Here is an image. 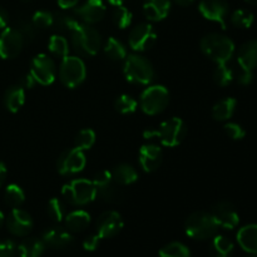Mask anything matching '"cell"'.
<instances>
[{
  "instance_id": "15",
  "label": "cell",
  "mask_w": 257,
  "mask_h": 257,
  "mask_svg": "<svg viewBox=\"0 0 257 257\" xmlns=\"http://www.w3.org/2000/svg\"><path fill=\"white\" fill-rule=\"evenodd\" d=\"M198 10L205 19L218 23L225 29L226 19L230 10L226 0H201Z\"/></svg>"
},
{
  "instance_id": "38",
  "label": "cell",
  "mask_w": 257,
  "mask_h": 257,
  "mask_svg": "<svg viewBox=\"0 0 257 257\" xmlns=\"http://www.w3.org/2000/svg\"><path fill=\"white\" fill-rule=\"evenodd\" d=\"M48 216L52 218L54 222H62L65 217V206L59 198H50L47 205Z\"/></svg>"
},
{
  "instance_id": "19",
  "label": "cell",
  "mask_w": 257,
  "mask_h": 257,
  "mask_svg": "<svg viewBox=\"0 0 257 257\" xmlns=\"http://www.w3.org/2000/svg\"><path fill=\"white\" fill-rule=\"evenodd\" d=\"M105 10L107 9L102 0H87L84 4L78 7L74 13L75 15H78L80 22L92 25L104 18Z\"/></svg>"
},
{
  "instance_id": "7",
  "label": "cell",
  "mask_w": 257,
  "mask_h": 257,
  "mask_svg": "<svg viewBox=\"0 0 257 257\" xmlns=\"http://www.w3.org/2000/svg\"><path fill=\"white\" fill-rule=\"evenodd\" d=\"M87 77V68L83 59L77 55L62 58L59 65V79L67 88H77Z\"/></svg>"
},
{
  "instance_id": "30",
  "label": "cell",
  "mask_w": 257,
  "mask_h": 257,
  "mask_svg": "<svg viewBox=\"0 0 257 257\" xmlns=\"http://www.w3.org/2000/svg\"><path fill=\"white\" fill-rule=\"evenodd\" d=\"M103 49H104V53L108 55V58L115 60V62L124 60L127 58V48L120 40H118L114 37H109L105 40Z\"/></svg>"
},
{
  "instance_id": "41",
  "label": "cell",
  "mask_w": 257,
  "mask_h": 257,
  "mask_svg": "<svg viewBox=\"0 0 257 257\" xmlns=\"http://www.w3.org/2000/svg\"><path fill=\"white\" fill-rule=\"evenodd\" d=\"M15 29L23 35L24 40H34L38 32H39V30L35 28V25L33 24L32 19H27V18L24 17L17 19V27H15Z\"/></svg>"
},
{
  "instance_id": "3",
  "label": "cell",
  "mask_w": 257,
  "mask_h": 257,
  "mask_svg": "<svg viewBox=\"0 0 257 257\" xmlns=\"http://www.w3.org/2000/svg\"><path fill=\"white\" fill-rule=\"evenodd\" d=\"M123 73L128 82L147 85L155 79V69L147 58L140 54H130L124 59Z\"/></svg>"
},
{
  "instance_id": "18",
  "label": "cell",
  "mask_w": 257,
  "mask_h": 257,
  "mask_svg": "<svg viewBox=\"0 0 257 257\" xmlns=\"http://www.w3.org/2000/svg\"><path fill=\"white\" fill-rule=\"evenodd\" d=\"M42 240L45 246L54 248V250H67V248L72 247L74 243V237H73L72 232L63 227H52L44 231L42 235Z\"/></svg>"
},
{
  "instance_id": "40",
  "label": "cell",
  "mask_w": 257,
  "mask_h": 257,
  "mask_svg": "<svg viewBox=\"0 0 257 257\" xmlns=\"http://www.w3.org/2000/svg\"><path fill=\"white\" fill-rule=\"evenodd\" d=\"M95 133L90 128H84L75 137V147L82 151H88L94 146Z\"/></svg>"
},
{
  "instance_id": "48",
  "label": "cell",
  "mask_w": 257,
  "mask_h": 257,
  "mask_svg": "<svg viewBox=\"0 0 257 257\" xmlns=\"http://www.w3.org/2000/svg\"><path fill=\"white\" fill-rule=\"evenodd\" d=\"M8 24H9V13L4 8L0 7V29H5Z\"/></svg>"
},
{
  "instance_id": "25",
  "label": "cell",
  "mask_w": 257,
  "mask_h": 257,
  "mask_svg": "<svg viewBox=\"0 0 257 257\" xmlns=\"http://www.w3.org/2000/svg\"><path fill=\"white\" fill-rule=\"evenodd\" d=\"M25 103V89L20 84L8 88L4 94V105L9 112L17 113Z\"/></svg>"
},
{
  "instance_id": "34",
  "label": "cell",
  "mask_w": 257,
  "mask_h": 257,
  "mask_svg": "<svg viewBox=\"0 0 257 257\" xmlns=\"http://www.w3.org/2000/svg\"><path fill=\"white\" fill-rule=\"evenodd\" d=\"M53 27L58 30V32H67L70 33L74 29L75 25L78 24L79 20L74 18L73 15L65 14V13H57L53 14Z\"/></svg>"
},
{
  "instance_id": "9",
  "label": "cell",
  "mask_w": 257,
  "mask_h": 257,
  "mask_svg": "<svg viewBox=\"0 0 257 257\" xmlns=\"http://www.w3.org/2000/svg\"><path fill=\"white\" fill-rule=\"evenodd\" d=\"M93 183L99 196L104 202L119 203L123 200V192L120 186L113 180L112 173L108 171H99L93 178Z\"/></svg>"
},
{
  "instance_id": "21",
  "label": "cell",
  "mask_w": 257,
  "mask_h": 257,
  "mask_svg": "<svg viewBox=\"0 0 257 257\" xmlns=\"http://www.w3.org/2000/svg\"><path fill=\"white\" fill-rule=\"evenodd\" d=\"M237 63L240 69L253 72L257 68V40H248L242 44L237 53Z\"/></svg>"
},
{
  "instance_id": "37",
  "label": "cell",
  "mask_w": 257,
  "mask_h": 257,
  "mask_svg": "<svg viewBox=\"0 0 257 257\" xmlns=\"http://www.w3.org/2000/svg\"><path fill=\"white\" fill-rule=\"evenodd\" d=\"M160 257H191V253L182 242H171L161 248Z\"/></svg>"
},
{
  "instance_id": "45",
  "label": "cell",
  "mask_w": 257,
  "mask_h": 257,
  "mask_svg": "<svg viewBox=\"0 0 257 257\" xmlns=\"http://www.w3.org/2000/svg\"><path fill=\"white\" fill-rule=\"evenodd\" d=\"M102 238L98 235H90L88 237L84 238L83 241V248L85 251H95L98 247H99V243Z\"/></svg>"
},
{
  "instance_id": "6",
  "label": "cell",
  "mask_w": 257,
  "mask_h": 257,
  "mask_svg": "<svg viewBox=\"0 0 257 257\" xmlns=\"http://www.w3.org/2000/svg\"><path fill=\"white\" fill-rule=\"evenodd\" d=\"M186 124L181 118L172 117L158 125L155 131H146L145 137H157L166 147H176L183 141L186 136Z\"/></svg>"
},
{
  "instance_id": "16",
  "label": "cell",
  "mask_w": 257,
  "mask_h": 257,
  "mask_svg": "<svg viewBox=\"0 0 257 257\" xmlns=\"http://www.w3.org/2000/svg\"><path fill=\"white\" fill-rule=\"evenodd\" d=\"M210 213L215 218L218 227L226 228V230H233L237 227L238 222H240V216H238L235 206L227 201H221V202L216 203Z\"/></svg>"
},
{
  "instance_id": "2",
  "label": "cell",
  "mask_w": 257,
  "mask_h": 257,
  "mask_svg": "<svg viewBox=\"0 0 257 257\" xmlns=\"http://www.w3.org/2000/svg\"><path fill=\"white\" fill-rule=\"evenodd\" d=\"M201 50L216 64L228 63L235 54V43L220 33H210L201 40Z\"/></svg>"
},
{
  "instance_id": "12",
  "label": "cell",
  "mask_w": 257,
  "mask_h": 257,
  "mask_svg": "<svg viewBox=\"0 0 257 257\" xmlns=\"http://www.w3.org/2000/svg\"><path fill=\"white\" fill-rule=\"evenodd\" d=\"M87 158H85L84 151L74 147L70 150L64 151L58 158L57 167L60 175L63 176H72L77 175L83 168L85 167Z\"/></svg>"
},
{
  "instance_id": "26",
  "label": "cell",
  "mask_w": 257,
  "mask_h": 257,
  "mask_svg": "<svg viewBox=\"0 0 257 257\" xmlns=\"http://www.w3.org/2000/svg\"><path fill=\"white\" fill-rule=\"evenodd\" d=\"M45 243L42 238L28 237L20 242L17 250L20 257H40L45 251Z\"/></svg>"
},
{
  "instance_id": "46",
  "label": "cell",
  "mask_w": 257,
  "mask_h": 257,
  "mask_svg": "<svg viewBox=\"0 0 257 257\" xmlns=\"http://www.w3.org/2000/svg\"><path fill=\"white\" fill-rule=\"evenodd\" d=\"M253 79V72H248V70L240 69V73L237 75V82L242 85H248Z\"/></svg>"
},
{
  "instance_id": "22",
  "label": "cell",
  "mask_w": 257,
  "mask_h": 257,
  "mask_svg": "<svg viewBox=\"0 0 257 257\" xmlns=\"http://www.w3.org/2000/svg\"><path fill=\"white\" fill-rule=\"evenodd\" d=\"M171 10L170 0H146L143 13L150 22H161Z\"/></svg>"
},
{
  "instance_id": "4",
  "label": "cell",
  "mask_w": 257,
  "mask_h": 257,
  "mask_svg": "<svg viewBox=\"0 0 257 257\" xmlns=\"http://www.w3.org/2000/svg\"><path fill=\"white\" fill-rule=\"evenodd\" d=\"M185 230L187 236L193 240L205 241L216 236L218 225L210 212L198 211L188 216L185 223Z\"/></svg>"
},
{
  "instance_id": "5",
  "label": "cell",
  "mask_w": 257,
  "mask_h": 257,
  "mask_svg": "<svg viewBox=\"0 0 257 257\" xmlns=\"http://www.w3.org/2000/svg\"><path fill=\"white\" fill-rule=\"evenodd\" d=\"M62 196L72 206H85L97 198V190L93 181L77 178L63 186Z\"/></svg>"
},
{
  "instance_id": "27",
  "label": "cell",
  "mask_w": 257,
  "mask_h": 257,
  "mask_svg": "<svg viewBox=\"0 0 257 257\" xmlns=\"http://www.w3.org/2000/svg\"><path fill=\"white\" fill-rule=\"evenodd\" d=\"M112 177L119 186H128L135 183L138 180V172L133 166L128 163H120L115 166L112 171Z\"/></svg>"
},
{
  "instance_id": "31",
  "label": "cell",
  "mask_w": 257,
  "mask_h": 257,
  "mask_svg": "<svg viewBox=\"0 0 257 257\" xmlns=\"http://www.w3.org/2000/svg\"><path fill=\"white\" fill-rule=\"evenodd\" d=\"M48 48H49V52L53 55H55V57L64 58L67 55H69L70 44L67 38L63 37V35H52L49 39V43H48Z\"/></svg>"
},
{
  "instance_id": "54",
  "label": "cell",
  "mask_w": 257,
  "mask_h": 257,
  "mask_svg": "<svg viewBox=\"0 0 257 257\" xmlns=\"http://www.w3.org/2000/svg\"><path fill=\"white\" fill-rule=\"evenodd\" d=\"M246 3H248V4L251 5H257V0H245Z\"/></svg>"
},
{
  "instance_id": "39",
  "label": "cell",
  "mask_w": 257,
  "mask_h": 257,
  "mask_svg": "<svg viewBox=\"0 0 257 257\" xmlns=\"http://www.w3.org/2000/svg\"><path fill=\"white\" fill-rule=\"evenodd\" d=\"M114 107L120 114H131V113H135L137 110L138 103L137 100L133 97L128 94H120L119 97L115 99Z\"/></svg>"
},
{
  "instance_id": "1",
  "label": "cell",
  "mask_w": 257,
  "mask_h": 257,
  "mask_svg": "<svg viewBox=\"0 0 257 257\" xmlns=\"http://www.w3.org/2000/svg\"><path fill=\"white\" fill-rule=\"evenodd\" d=\"M72 34V47L79 57L84 55H95L102 48V37L100 33L90 24L78 22Z\"/></svg>"
},
{
  "instance_id": "43",
  "label": "cell",
  "mask_w": 257,
  "mask_h": 257,
  "mask_svg": "<svg viewBox=\"0 0 257 257\" xmlns=\"http://www.w3.org/2000/svg\"><path fill=\"white\" fill-rule=\"evenodd\" d=\"M223 130H225L226 135H227L228 137L232 138V140L235 141L242 140V138L246 136V132L245 130H243L242 125H240L238 123H235V122L226 123Z\"/></svg>"
},
{
  "instance_id": "17",
  "label": "cell",
  "mask_w": 257,
  "mask_h": 257,
  "mask_svg": "<svg viewBox=\"0 0 257 257\" xmlns=\"http://www.w3.org/2000/svg\"><path fill=\"white\" fill-rule=\"evenodd\" d=\"M123 228V218L117 211H105L97 221V235L100 238H112Z\"/></svg>"
},
{
  "instance_id": "47",
  "label": "cell",
  "mask_w": 257,
  "mask_h": 257,
  "mask_svg": "<svg viewBox=\"0 0 257 257\" xmlns=\"http://www.w3.org/2000/svg\"><path fill=\"white\" fill-rule=\"evenodd\" d=\"M35 83L37 82H35V79L32 77V74H30V73L29 74H25L24 77L20 79V85H22L24 89H32V88L35 85Z\"/></svg>"
},
{
  "instance_id": "49",
  "label": "cell",
  "mask_w": 257,
  "mask_h": 257,
  "mask_svg": "<svg viewBox=\"0 0 257 257\" xmlns=\"http://www.w3.org/2000/svg\"><path fill=\"white\" fill-rule=\"evenodd\" d=\"M78 2L79 0H58V4L62 9H70V8H74Z\"/></svg>"
},
{
  "instance_id": "23",
  "label": "cell",
  "mask_w": 257,
  "mask_h": 257,
  "mask_svg": "<svg viewBox=\"0 0 257 257\" xmlns=\"http://www.w3.org/2000/svg\"><path fill=\"white\" fill-rule=\"evenodd\" d=\"M65 228L72 233H79L87 230L90 223V215L84 210H75L65 215Z\"/></svg>"
},
{
  "instance_id": "55",
  "label": "cell",
  "mask_w": 257,
  "mask_h": 257,
  "mask_svg": "<svg viewBox=\"0 0 257 257\" xmlns=\"http://www.w3.org/2000/svg\"><path fill=\"white\" fill-rule=\"evenodd\" d=\"M20 2H23V3H29V2H32V0H20Z\"/></svg>"
},
{
  "instance_id": "13",
  "label": "cell",
  "mask_w": 257,
  "mask_h": 257,
  "mask_svg": "<svg viewBox=\"0 0 257 257\" xmlns=\"http://www.w3.org/2000/svg\"><path fill=\"white\" fill-rule=\"evenodd\" d=\"M24 38L15 28L7 27L0 33V58L13 59L20 54L24 45Z\"/></svg>"
},
{
  "instance_id": "50",
  "label": "cell",
  "mask_w": 257,
  "mask_h": 257,
  "mask_svg": "<svg viewBox=\"0 0 257 257\" xmlns=\"http://www.w3.org/2000/svg\"><path fill=\"white\" fill-rule=\"evenodd\" d=\"M7 167H5V165L3 162H0V187L3 186V183H4L5 178H7Z\"/></svg>"
},
{
  "instance_id": "10",
  "label": "cell",
  "mask_w": 257,
  "mask_h": 257,
  "mask_svg": "<svg viewBox=\"0 0 257 257\" xmlns=\"http://www.w3.org/2000/svg\"><path fill=\"white\" fill-rule=\"evenodd\" d=\"M29 73L37 83L42 85H49L54 82L55 75H57V67H55L54 60L49 55L42 53L33 58Z\"/></svg>"
},
{
  "instance_id": "24",
  "label": "cell",
  "mask_w": 257,
  "mask_h": 257,
  "mask_svg": "<svg viewBox=\"0 0 257 257\" xmlns=\"http://www.w3.org/2000/svg\"><path fill=\"white\" fill-rule=\"evenodd\" d=\"M237 242L243 251L248 253H257V225L243 226L237 232Z\"/></svg>"
},
{
  "instance_id": "29",
  "label": "cell",
  "mask_w": 257,
  "mask_h": 257,
  "mask_svg": "<svg viewBox=\"0 0 257 257\" xmlns=\"http://www.w3.org/2000/svg\"><path fill=\"white\" fill-rule=\"evenodd\" d=\"M233 252V243L226 236H213L210 246L211 257H231Z\"/></svg>"
},
{
  "instance_id": "35",
  "label": "cell",
  "mask_w": 257,
  "mask_h": 257,
  "mask_svg": "<svg viewBox=\"0 0 257 257\" xmlns=\"http://www.w3.org/2000/svg\"><path fill=\"white\" fill-rule=\"evenodd\" d=\"M255 22V17L247 9H237L231 15V23L241 29H248Z\"/></svg>"
},
{
  "instance_id": "14",
  "label": "cell",
  "mask_w": 257,
  "mask_h": 257,
  "mask_svg": "<svg viewBox=\"0 0 257 257\" xmlns=\"http://www.w3.org/2000/svg\"><path fill=\"white\" fill-rule=\"evenodd\" d=\"M33 218L27 211L22 208H13L7 218V227L12 235L17 237H25L29 235L33 230Z\"/></svg>"
},
{
  "instance_id": "44",
  "label": "cell",
  "mask_w": 257,
  "mask_h": 257,
  "mask_svg": "<svg viewBox=\"0 0 257 257\" xmlns=\"http://www.w3.org/2000/svg\"><path fill=\"white\" fill-rule=\"evenodd\" d=\"M17 252V246L13 241H0V257H15Z\"/></svg>"
},
{
  "instance_id": "20",
  "label": "cell",
  "mask_w": 257,
  "mask_h": 257,
  "mask_svg": "<svg viewBox=\"0 0 257 257\" xmlns=\"http://www.w3.org/2000/svg\"><path fill=\"white\" fill-rule=\"evenodd\" d=\"M162 150L160 146L153 145V143H147L142 146L138 155V161H140L141 168L145 172H155L162 163Z\"/></svg>"
},
{
  "instance_id": "8",
  "label": "cell",
  "mask_w": 257,
  "mask_h": 257,
  "mask_svg": "<svg viewBox=\"0 0 257 257\" xmlns=\"http://www.w3.org/2000/svg\"><path fill=\"white\" fill-rule=\"evenodd\" d=\"M170 104V92L161 84L150 85L141 94L140 107L146 114L156 115L162 113Z\"/></svg>"
},
{
  "instance_id": "56",
  "label": "cell",
  "mask_w": 257,
  "mask_h": 257,
  "mask_svg": "<svg viewBox=\"0 0 257 257\" xmlns=\"http://www.w3.org/2000/svg\"><path fill=\"white\" fill-rule=\"evenodd\" d=\"M248 257H257V253H251V256H248Z\"/></svg>"
},
{
  "instance_id": "36",
  "label": "cell",
  "mask_w": 257,
  "mask_h": 257,
  "mask_svg": "<svg viewBox=\"0 0 257 257\" xmlns=\"http://www.w3.org/2000/svg\"><path fill=\"white\" fill-rule=\"evenodd\" d=\"M112 19L115 27L119 28V29H127L131 23H132L133 15L128 8L123 7V5H118V7H115L114 12H113Z\"/></svg>"
},
{
  "instance_id": "28",
  "label": "cell",
  "mask_w": 257,
  "mask_h": 257,
  "mask_svg": "<svg viewBox=\"0 0 257 257\" xmlns=\"http://www.w3.org/2000/svg\"><path fill=\"white\" fill-rule=\"evenodd\" d=\"M237 105V100L235 98H225L216 103L212 108V117L218 122H225L228 120L233 115Z\"/></svg>"
},
{
  "instance_id": "42",
  "label": "cell",
  "mask_w": 257,
  "mask_h": 257,
  "mask_svg": "<svg viewBox=\"0 0 257 257\" xmlns=\"http://www.w3.org/2000/svg\"><path fill=\"white\" fill-rule=\"evenodd\" d=\"M53 13L47 12V10H38L33 14L32 22L38 30L47 29V28L53 27Z\"/></svg>"
},
{
  "instance_id": "32",
  "label": "cell",
  "mask_w": 257,
  "mask_h": 257,
  "mask_svg": "<svg viewBox=\"0 0 257 257\" xmlns=\"http://www.w3.org/2000/svg\"><path fill=\"white\" fill-rule=\"evenodd\" d=\"M235 79V70L227 64V63H221L217 64L213 72V80L216 84L220 87H227Z\"/></svg>"
},
{
  "instance_id": "53",
  "label": "cell",
  "mask_w": 257,
  "mask_h": 257,
  "mask_svg": "<svg viewBox=\"0 0 257 257\" xmlns=\"http://www.w3.org/2000/svg\"><path fill=\"white\" fill-rule=\"evenodd\" d=\"M4 222H5V216H4V213H3L2 211H0V228L3 227Z\"/></svg>"
},
{
  "instance_id": "51",
  "label": "cell",
  "mask_w": 257,
  "mask_h": 257,
  "mask_svg": "<svg viewBox=\"0 0 257 257\" xmlns=\"http://www.w3.org/2000/svg\"><path fill=\"white\" fill-rule=\"evenodd\" d=\"M173 2L177 5H180V7H188V5L192 4L195 0H173Z\"/></svg>"
},
{
  "instance_id": "11",
  "label": "cell",
  "mask_w": 257,
  "mask_h": 257,
  "mask_svg": "<svg viewBox=\"0 0 257 257\" xmlns=\"http://www.w3.org/2000/svg\"><path fill=\"white\" fill-rule=\"evenodd\" d=\"M156 40L157 34L152 25L148 23H141L131 30L128 44L135 52H146L156 44Z\"/></svg>"
},
{
  "instance_id": "33",
  "label": "cell",
  "mask_w": 257,
  "mask_h": 257,
  "mask_svg": "<svg viewBox=\"0 0 257 257\" xmlns=\"http://www.w3.org/2000/svg\"><path fill=\"white\" fill-rule=\"evenodd\" d=\"M4 200L8 206H10L12 208H18L24 203L25 193L20 186L12 183L5 188Z\"/></svg>"
},
{
  "instance_id": "52",
  "label": "cell",
  "mask_w": 257,
  "mask_h": 257,
  "mask_svg": "<svg viewBox=\"0 0 257 257\" xmlns=\"http://www.w3.org/2000/svg\"><path fill=\"white\" fill-rule=\"evenodd\" d=\"M108 2H109L112 5H114V7H118V5L124 4L125 0H108Z\"/></svg>"
}]
</instances>
